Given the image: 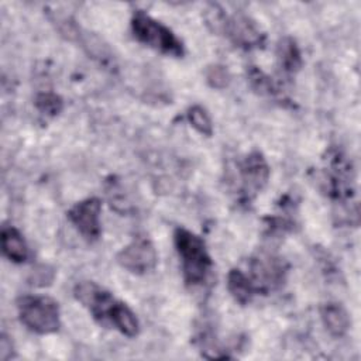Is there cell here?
<instances>
[{
  "label": "cell",
  "mask_w": 361,
  "mask_h": 361,
  "mask_svg": "<svg viewBox=\"0 0 361 361\" xmlns=\"http://www.w3.org/2000/svg\"><path fill=\"white\" fill-rule=\"evenodd\" d=\"M20 322L37 334H52L61 327L58 302L44 295H25L17 300Z\"/></svg>",
  "instance_id": "3957f363"
},
{
  "label": "cell",
  "mask_w": 361,
  "mask_h": 361,
  "mask_svg": "<svg viewBox=\"0 0 361 361\" xmlns=\"http://www.w3.org/2000/svg\"><path fill=\"white\" fill-rule=\"evenodd\" d=\"M247 82L250 87L259 96H272L276 93V86L272 78H269L258 66H248Z\"/></svg>",
  "instance_id": "9a60e30c"
},
{
  "label": "cell",
  "mask_w": 361,
  "mask_h": 361,
  "mask_svg": "<svg viewBox=\"0 0 361 361\" xmlns=\"http://www.w3.org/2000/svg\"><path fill=\"white\" fill-rule=\"evenodd\" d=\"M1 250L3 254L13 262L21 264L28 258V247L21 233L11 227L4 226L1 228Z\"/></svg>",
  "instance_id": "7c38bea8"
},
{
  "label": "cell",
  "mask_w": 361,
  "mask_h": 361,
  "mask_svg": "<svg viewBox=\"0 0 361 361\" xmlns=\"http://www.w3.org/2000/svg\"><path fill=\"white\" fill-rule=\"evenodd\" d=\"M227 289L233 299L240 305L250 303L252 296L257 293L248 275L238 268L230 269L227 275Z\"/></svg>",
  "instance_id": "4fadbf2b"
},
{
  "label": "cell",
  "mask_w": 361,
  "mask_h": 361,
  "mask_svg": "<svg viewBox=\"0 0 361 361\" xmlns=\"http://www.w3.org/2000/svg\"><path fill=\"white\" fill-rule=\"evenodd\" d=\"M320 317L323 326L333 337H343L347 334L351 326V319L348 312L341 303L329 302L320 309Z\"/></svg>",
  "instance_id": "30bf717a"
},
{
  "label": "cell",
  "mask_w": 361,
  "mask_h": 361,
  "mask_svg": "<svg viewBox=\"0 0 361 361\" xmlns=\"http://www.w3.org/2000/svg\"><path fill=\"white\" fill-rule=\"evenodd\" d=\"M109 324L127 337H135L140 333V323L134 312L120 300L114 305Z\"/></svg>",
  "instance_id": "5bb4252c"
},
{
  "label": "cell",
  "mask_w": 361,
  "mask_h": 361,
  "mask_svg": "<svg viewBox=\"0 0 361 361\" xmlns=\"http://www.w3.org/2000/svg\"><path fill=\"white\" fill-rule=\"evenodd\" d=\"M188 121L190 123V126L202 135L210 137L213 134V124H212V118L207 113V110L199 104H195L192 107L188 109L186 113Z\"/></svg>",
  "instance_id": "2e32d148"
},
{
  "label": "cell",
  "mask_w": 361,
  "mask_h": 361,
  "mask_svg": "<svg viewBox=\"0 0 361 361\" xmlns=\"http://www.w3.org/2000/svg\"><path fill=\"white\" fill-rule=\"evenodd\" d=\"M35 107L45 116L55 117L58 116L63 109V100L59 94L54 92H41L35 96L34 100Z\"/></svg>",
  "instance_id": "e0dca14e"
},
{
  "label": "cell",
  "mask_w": 361,
  "mask_h": 361,
  "mask_svg": "<svg viewBox=\"0 0 361 361\" xmlns=\"http://www.w3.org/2000/svg\"><path fill=\"white\" fill-rule=\"evenodd\" d=\"M131 31L141 44L169 56L180 58L185 54L182 41L162 23L142 10H135L131 17Z\"/></svg>",
  "instance_id": "7a4b0ae2"
},
{
  "label": "cell",
  "mask_w": 361,
  "mask_h": 361,
  "mask_svg": "<svg viewBox=\"0 0 361 361\" xmlns=\"http://www.w3.org/2000/svg\"><path fill=\"white\" fill-rule=\"evenodd\" d=\"M221 34L227 35V38L235 47L243 49L262 47L265 41V35L262 34L257 23L244 13H234L231 16H226Z\"/></svg>",
  "instance_id": "ba28073f"
},
{
  "label": "cell",
  "mask_w": 361,
  "mask_h": 361,
  "mask_svg": "<svg viewBox=\"0 0 361 361\" xmlns=\"http://www.w3.org/2000/svg\"><path fill=\"white\" fill-rule=\"evenodd\" d=\"M269 166L261 152H250L238 165L240 193L244 200L255 197L268 183Z\"/></svg>",
  "instance_id": "8992f818"
},
{
  "label": "cell",
  "mask_w": 361,
  "mask_h": 361,
  "mask_svg": "<svg viewBox=\"0 0 361 361\" xmlns=\"http://www.w3.org/2000/svg\"><path fill=\"white\" fill-rule=\"evenodd\" d=\"M204 75L209 86L213 89H224L230 85V80H231L228 69L220 63H213L207 66Z\"/></svg>",
  "instance_id": "ac0fdd59"
},
{
  "label": "cell",
  "mask_w": 361,
  "mask_h": 361,
  "mask_svg": "<svg viewBox=\"0 0 361 361\" xmlns=\"http://www.w3.org/2000/svg\"><path fill=\"white\" fill-rule=\"evenodd\" d=\"M13 357V345H11V341L8 340V337H6L4 334L1 336V340H0V358L3 361L8 360Z\"/></svg>",
  "instance_id": "ffe728a7"
},
{
  "label": "cell",
  "mask_w": 361,
  "mask_h": 361,
  "mask_svg": "<svg viewBox=\"0 0 361 361\" xmlns=\"http://www.w3.org/2000/svg\"><path fill=\"white\" fill-rule=\"evenodd\" d=\"M116 259L118 265L128 272L142 275L157 267L158 254L149 238L138 235L120 250Z\"/></svg>",
  "instance_id": "277c9868"
},
{
  "label": "cell",
  "mask_w": 361,
  "mask_h": 361,
  "mask_svg": "<svg viewBox=\"0 0 361 361\" xmlns=\"http://www.w3.org/2000/svg\"><path fill=\"white\" fill-rule=\"evenodd\" d=\"M285 275L286 265L278 257L262 254L251 259V274L248 278L251 279L255 292L267 293L281 286L285 281Z\"/></svg>",
  "instance_id": "52a82bcc"
},
{
  "label": "cell",
  "mask_w": 361,
  "mask_h": 361,
  "mask_svg": "<svg viewBox=\"0 0 361 361\" xmlns=\"http://www.w3.org/2000/svg\"><path fill=\"white\" fill-rule=\"evenodd\" d=\"M73 296L99 323L109 324L110 314L117 303V299L109 290L94 282L83 281L75 286Z\"/></svg>",
  "instance_id": "5b68a950"
},
{
  "label": "cell",
  "mask_w": 361,
  "mask_h": 361,
  "mask_svg": "<svg viewBox=\"0 0 361 361\" xmlns=\"http://www.w3.org/2000/svg\"><path fill=\"white\" fill-rule=\"evenodd\" d=\"M278 66L285 75L296 73L302 66V54L299 45L292 37H283L276 45Z\"/></svg>",
  "instance_id": "8fae6325"
},
{
  "label": "cell",
  "mask_w": 361,
  "mask_h": 361,
  "mask_svg": "<svg viewBox=\"0 0 361 361\" xmlns=\"http://www.w3.org/2000/svg\"><path fill=\"white\" fill-rule=\"evenodd\" d=\"M102 202L97 197H87L75 203L68 210V219L75 226L78 233L87 241H94L100 237Z\"/></svg>",
  "instance_id": "9c48e42d"
},
{
  "label": "cell",
  "mask_w": 361,
  "mask_h": 361,
  "mask_svg": "<svg viewBox=\"0 0 361 361\" xmlns=\"http://www.w3.org/2000/svg\"><path fill=\"white\" fill-rule=\"evenodd\" d=\"M52 279H54V271H48V267L42 265V267H38L32 271L31 278H30V283L44 286V285L51 283Z\"/></svg>",
  "instance_id": "d6986e66"
},
{
  "label": "cell",
  "mask_w": 361,
  "mask_h": 361,
  "mask_svg": "<svg viewBox=\"0 0 361 361\" xmlns=\"http://www.w3.org/2000/svg\"><path fill=\"white\" fill-rule=\"evenodd\" d=\"M173 244L180 258L185 282L190 286L203 285L213 265L204 241L195 233L178 227L173 233Z\"/></svg>",
  "instance_id": "6da1fadb"
}]
</instances>
